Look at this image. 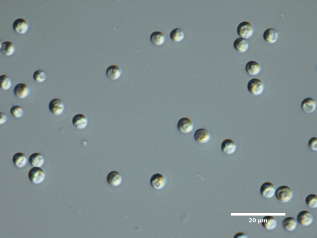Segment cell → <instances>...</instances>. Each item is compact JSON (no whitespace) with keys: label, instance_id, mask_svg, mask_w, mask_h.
Listing matches in <instances>:
<instances>
[{"label":"cell","instance_id":"obj_1","mask_svg":"<svg viewBox=\"0 0 317 238\" xmlns=\"http://www.w3.org/2000/svg\"><path fill=\"white\" fill-rule=\"evenodd\" d=\"M237 31L238 35L242 38L248 39L250 38L254 32V28L251 23L247 21L241 22L237 25Z\"/></svg>","mask_w":317,"mask_h":238},{"label":"cell","instance_id":"obj_2","mask_svg":"<svg viewBox=\"0 0 317 238\" xmlns=\"http://www.w3.org/2000/svg\"><path fill=\"white\" fill-rule=\"evenodd\" d=\"M248 91L254 96H258L263 92L264 86L263 82L259 78H254L250 79L247 84Z\"/></svg>","mask_w":317,"mask_h":238},{"label":"cell","instance_id":"obj_3","mask_svg":"<svg viewBox=\"0 0 317 238\" xmlns=\"http://www.w3.org/2000/svg\"><path fill=\"white\" fill-rule=\"evenodd\" d=\"M275 195L276 199L282 203H286L292 198L293 192L289 187L286 185L281 186L276 190Z\"/></svg>","mask_w":317,"mask_h":238},{"label":"cell","instance_id":"obj_4","mask_svg":"<svg viewBox=\"0 0 317 238\" xmlns=\"http://www.w3.org/2000/svg\"><path fill=\"white\" fill-rule=\"evenodd\" d=\"M45 174L40 167H33L28 171V177L29 180L34 184H38L42 183L45 178Z\"/></svg>","mask_w":317,"mask_h":238},{"label":"cell","instance_id":"obj_5","mask_svg":"<svg viewBox=\"0 0 317 238\" xmlns=\"http://www.w3.org/2000/svg\"><path fill=\"white\" fill-rule=\"evenodd\" d=\"M177 127L178 130L181 134H187L193 131L194 128V124L190 118L184 117L180 118L178 121Z\"/></svg>","mask_w":317,"mask_h":238},{"label":"cell","instance_id":"obj_6","mask_svg":"<svg viewBox=\"0 0 317 238\" xmlns=\"http://www.w3.org/2000/svg\"><path fill=\"white\" fill-rule=\"evenodd\" d=\"M48 108L49 111L52 114L54 115L58 116L63 112L65 105L61 99L55 98L51 99L49 102Z\"/></svg>","mask_w":317,"mask_h":238},{"label":"cell","instance_id":"obj_7","mask_svg":"<svg viewBox=\"0 0 317 238\" xmlns=\"http://www.w3.org/2000/svg\"><path fill=\"white\" fill-rule=\"evenodd\" d=\"M151 187L156 190H159L164 187L166 183L164 176L160 173H156L152 175L150 179Z\"/></svg>","mask_w":317,"mask_h":238},{"label":"cell","instance_id":"obj_8","mask_svg":"<svg viewBox=\"0 0 317 238\" xmlns=\"http://www.w3.org/2000/svg\"><path fill=\"white\" fill-rule=\"evenodd\" d=\"M29 88L27 84L20 82L17 84L14 87L13 93L18 98L23 99L27 97L29 93Z\"/></svg>","mask_w":317,"mask_h":238},{"label":"cell","instance_id":"obj_9","mask_svg":"<svg viewBox=\"0 0 317 238\" xmlns=\"http://www.w3.org/2000/svg\"><path fill=\"white\" fill-rule=\"evenodd\" d=\"M211 134L205 129L199 128L196 130L194 134L195 141L200 144H205L208 143L211 138Z\"/></svg>","mask_w":317,"mask_h":238},{"label":"cell","instance_id":"obj_10","mask_svg":"<svg viewBox=\"0 0 317 238\" xmlns=\"http://www.w3.org/2000/svg\"><path fill=\"white\" fill-rule=\"evenodd\" d=\"M297 219V222L301 225L304 227H307L312 223L313 217L310 212L303 210L298 213Z\"/></svg>","mask_w":317,"mask_h":238},{"label":"cell","instance_id":"obj_11","mask_svg":"<svg viewBox=\"0 0 317 238\" xmlns=\"http://www.w3.org/2000/svg\"><path fill=\"white\" fill-rule=\"evenodd\" d=\"M276 190L275 186L272 183L267 181L262 184L260 192L263 197L266 198L270 199L275 195Z\"/></svg>","mask_w":317,"mask_h":238},{"label":"cell","instance_id":"obj_12","mask_svg":"<svg viewBox=\"0 0 317 238\" xmlns=\"http://www.w3.org/2000/svg\"><path fill=\"white\" fill-rule=\"evenodd\" d=\"M317 103L316 101L311 97H307L303 99L301 104V110L304 112L311 113L316 110Z\"/></svg>","mask_w":317,"mask_h":238},{"label":"cell","instance_id":"obj_13","mask_svg":"<svg viewBox=\"0 0 317 238\" xmlns=\"http://www.w3.org/2000/svg\"><path fill=\"white\" fill-rule=\"evenodd\" d=\"M237 148L235 141L230 138L224 139L221 144V148L222 152L227 155H231L236 152Z\"/></svg>","mask_w":317,"mask_h":238},{"label":"cell","instance_id":"obj_14","mask_svg":"<svg viewBox=\"0 0 317 238\" xmlns=\"http://www.w3.org/2000/svg\"><path fill=\"white\" fill-rule=\"evenodd\" d=\"M12 28L16 33L22 34L25 33L28 29V24L27 21L22 18H18L13 22Z\"/></svg>","mask_w":317,"mask_h":238},{"label":"cell","instance_id":"obj_15","mask_svg":"<svg viewBox=\"0 0 317 238\" xmlns=\"http://www.w3.org/2000/svg\"><path fill=\"white\" fill-rule=\"evenodd\" d=\"M73 125L77 129L82 130L85 128L88 123L86 117L84 114L78 113L75 114L72 119Z\"/></svg>","mask_w":317,"mask_h":238},{"label":"cell","instance_id":"obj_16","mask_svg":"<svg viewBox=\"0 0 317 238\" xmlns=\"http://www.w3.org/2000/svg\"><path fill=\"white\" fill-rule=\"evenodd\" d=\"M106 180L108 183L111 186L117 187L121 183L122 178L121 174L118 172L113 170L108 174Z\"/></svg>","mask_w":317,"mask_h":238},{"label":"cell","instance_id":"obj_17","mask_svg":"<svg viewBox=\"0 0 317 238\" xmlns=\"http://www.w3.org/2000/svg\"><path fill=\"white\" fill-rule=\"evenodd\" d=\"M121 70L120 67L115 64H111L107 68L106 72V77L112 80L118 79L121 74Z\"/></svg>","mask_w":317,"mask_h":238},{"label":"cell","instance_id":"obj_18","mask_svg":"<svg viewBox=\"0 0 317 238\" xmlns=\"http://www.w3.org/2000/svg\"><path fill=\"white\" fill-rule=\"evenodd\" d=\"M263 37L264 40L270 44H273L278 40L279 34L275 29L273 28H269L264 32Z\"/></svg>","mask_w":317,"mask_h":238},{"label":"cell","instance_id":"obj_19","mask_svg":"<svg viewBox=\"0 0 317 238\" xmlns=\"http://www.w3.org/2000/svg\"><path fill=\"white\" fill-rule=\"evenodd\" d=\"M245 69L248 74L250 76H255L260 73L261 70V67L257 62L250 60L246 64Z\"/></svg>","mask_w":317,"mask_h":238},{"label":"cell","instance_id":"obj_20","mask_svg":"<svg viewBox=\"0 0 317 238\" xmlns=\"http://www.w3.org/2000/svg\"><path fill=\"white\" fill-rule=\"evenodd\" d=\"M28 161L29 163L32 166L40 168L44 164L45 158L41 153L36 152L32 153L29 156Z\"/></svg>","mask_w":317,"mask_h":238},{"label":"cell","instance_id":"obj_21","mask_svg":"<svg viewBox=\"0 0 317 238\" xmlns=\"http://www.w3.org/2000/svg\"><path fill=\"white\" fill-rule=\"evenodd\" d=\"M233 45L235 50L240 53L246 52L249 46L248 42L241 37L236 38L233 42Z\"/></svg>","mask_w":317,"mask_h":238},{"label":"cell","instance_id":"obj_22","mask_svg":"<svg viewBox=\"0 0 317 238\" xmlns=\"http://www.w3.org/2000/svg\"><path fill=\"white\" fill-rule=\"evenodd\" d=\"M12 160L14 164L16 167L19 168H21L26 165L27 158L24 153L19 152L14 155Z\"/></svg>","mask_w":317,"mask_h":238},{"label":"cell","instance_id":"obj_23","mask_svg":"<svg viewBox=\"0 0 317 238\" xmlns=\"http://www.w3.org/2000/svg\"><path fill=\"white\" fill-rule=\"evenodd\" d=\"M150 38V41L153 44L156 46H160L164 42L165 36L162 32L155 31L151 34Z\"/></svg>","mask_w":317,"mask_h":238},{"label":"cell","instance_id":"obj_24","mask_svg":"<svg viewBox=\"0 0 317 238\" xmlns=\"http://www.w3.org/2000/svg\"><path fill=\"white\" fill-rule=\"evenodd\" d=\"M261 224L262 226L266 230H271L276 228L277 225V222L273 216L267 215L263 218Z\"/></svg>","mask_w":317,"mask_h":238},{"label":"cell","instance_id":"obj_25","mask_svg":"<svg viewBox=\"0 0 317 238\" xmlns=\"http://www.w3.org/2000/svg\"><path fill=\"white\" fill-rule=\"evenodd\" d=\"M0 50L5 56H9L12 55L15 50L13 43L9 41H6L1 44Z\"/></svg>","mask_w":317,"mask_h":238},{"label":"cell","instance_id":"obj_26","mask_svg":"<svg viewBox=\"0 0 317 238\" xmlns=\"http://www.w3.org/2000/svg\"><path fill=\"white\" fill-rule=\"evenodd\" d=\"M169 37L172 40L175 42H181L184 39L185 34L181 29L176 28L173 29L171 31Z\"/></svg>","mask_w":317,"mask_h":238},{"label":"cell","instance_id":"obj_27","mask_svg":"<svg viewBox=\"0 0 317 238\" xmlns=\"http://www.w3.org/2000/svg\"><path fill=\"white\" fill-rule=\"evenodd\" d=\"M282 224L284 228L289 231H294L297 225V221L292 217L285 218L283 221Z\"/></svg>","mask_w":317,"mask_h":238},{"label":"cell","instance_id":"obj_28","mask_svg":"<svg viewBox=\"0 0 317 238\" xmlns=\"http://www.w3.org/2000/svg\"><path fill=\"white\" fill-rule=\"evenodd\" d=\"M12 85V81L10 78L5 74L0 76V88L3 90H9Z\"/></svg>","mask_w":317,"mask_h":238},{"label":"cell","instance_id":"obj_29","mask_svg":"<svg viewBox=\"0 0 317 238\" xmlns=\"http://www.w3.org/2000/svg\"><path fill=\"white\" fill-rule=\"evenodd\" d=\"M11 115L15 118H20L24 115V111L20 106L17 105L12 106L10 109Z\"/></svg>","mask_w":317,"mask_h":238},{"label":"cell","instance_id":"obj_30","mask_svg":"<svg viewBox=\"0 0 317 238\" xmlns=\"http://www.w3.org/2000/svg\"><path fill=\"white\" fill-rule=\"evenodd\" d=\"M33 79L38 83L44 82L47 77L45 72L41 69H38L35 71L33 75Z\"/></svg>","mask_w":317,"mask_h":238},{"label":"cell","instance_id":"obj_31","mask_svg":"<svg viewBox=\"0 0 317 238\" xmlns=\"http://www.w3.org/2000/svg\"><path fill=\"white\" fill-rule=\"evenodd\" d=\"M306 205L312 209L317 207V196L315 194H311L308 195L305 200Z\"/></svg>","mask_w":317,"mask_h":238},{"label":"cell","instance_id":"obj_32","mask_svg":"<svg viewBox=\"0 0 317 238\" xmlns=\"http://www.w3.org/2000/svg\"><path fill=\"white\" fill-rule=\"evenodd\" d=\"M308 146L309 149L312 151H317V138L314 137L310 138L308 142Z\"/></svg>","mask_w":317,"mask_h":238},{"label":"cell","instance_id":"obj_33","mask_svg":"<svg viewBox=\"0 0 317 238\" xmlns=\"http://www.w3.org/2000/svg\"><path fill=\"white\" fill-rule=\"evenodd\" d=\"M0 124L2 125L5 123L7 120V117L6 115L2 112H1Z\"/></svg>","mask_w":317,"mask_h":238},{"label":"cell","instance_id":"obj_34","mask_svg":"<svg viewBox=\"0 0 317 238\" xmlns=\"http://www.w3.org/2000/svg\"><path fill=\"white\" fill-rule=\"evenodd\" d=\"M247 236L242 232H239L236 233L234 236V238H247Z\"/></svg>","mask_w":317,"mask_h":238}]
</instances>
